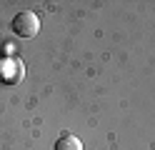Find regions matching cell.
I'll use <instances>...</instances> for the list:
<instances>
[{"instance_id":"cell-1","label":"cell","mask_w":155,"mask_h":150,"mask_svg":"<svg viewBox=\"0 0 155 150\" xmlns=\"http://www.w3.org/2000/svg\"><path fill=\"white\" fill-rule=\"evenodd\" d=\"M13 33L18 38H35L38 33H40V20H38L35 13H30V10H23V13H18L13 18Z\"/></svg>"},{"instance_id":"cell-2","label":"cell","mask_w":155,"mask_h":150,"mask_svg":"<svg viewBox=\"0 0 155 150\" xmlns=\"http://www.w3.org/2000/svg\"><path fill=\"white\" fill-rule=\"evenodd\" d=\"M55 150H83V143L75 135H60L55 140Z\"/></svg>"}]
</instances>
